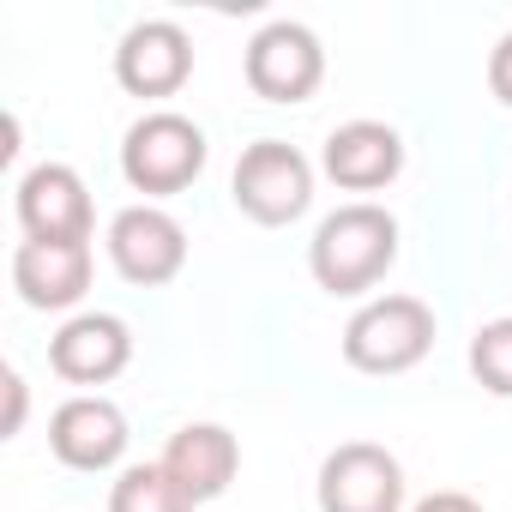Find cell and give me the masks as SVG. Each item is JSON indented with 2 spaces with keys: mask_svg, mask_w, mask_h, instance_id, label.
Masks as SVG:
<instances>
[{
  "mask_svg": "<svg viewBox=\"0 0 512 512\" xmlns=\"http://www.w3.org/2000/svg\"><path fill=\"white\" fill-rule=\"evenodd\" d=\"M488 91L512 109V31L494 43V55H488Z\"/></svg>",
  "mask_w": 512,
  "mask_h": 512,
  "instance_id": "obj_17",
  "label": "cell"
},
{
  "mask_svg": "<svg viewBox=\"0 0 512 512\" xmlns=\"http://www.w3.org/2000/svg\"><path fill=\"white\" fill-rule=\"evenodd\" d=\"M320 169H326L344 193L392 187L398 169H404V139H398V127H386V121H344V127L326 133Z\"/></svg>",
  "mask_w": 512,
  "mask_h": 512,
  "instance_id": "obj_13",
  "label": "cell"
},
{
  "mask_svg": "<svg viewBox=\"0 0 512 512\" xmlns=\"http://www.w3.org/2000/svg\"><path fill=\"white\" fill-rule=\"evenodd\" d=\"M470 374H476L482 392L512 398V314L476 326V338H470Z\"/></svg>",
  "mask_w": 512,
  "mask_h": 512,
  "instance_id": "obj_16",
  "label": "cell"
},
{
  "mask_svg": "<svg viewBox=\"0 0 512 512\" xmlns=\"http://www.w3.org/2000/svg\"><path fill=\"white\" fill-rule=\"evenodd\" d=\"M109 266L127 284H139V290L175 284L181 266H187V229L163 205L139 199V205H127V211L109 217Z\"/></svg>",
  "mask_w": 512,
  "mask_h": 512,
  "instance_id": "obj_6",
  "label": "cell"
},
{
  "mask_svg": "<svg viewBox=\"0 0 512 512\" xmlns=\"http://www.w3.org/2000/svg\"><path fill=\"white\" fill-rule=\"evenodd\" d=\"M13 290L37 314H67L91 290V241H19L13 247Z\"/></svg>",
  "mask_w": 512,
  "mask_h": 512,
  "instance_id": "obj_11",
  "label": "cell"
},
{
  "mask_svg": "<svg viewBox=\"0 0 512 512\" xmlns=\"http://www.w3.org/2000/svg\"><path fill=\"white\" fill-rule=\"evenodd\" d=\"M428 350H434V308L422 296H374L344 326V362L374 380L410 374Z\"/></svg>",
  "mask_w": 512,
  "mask_h": 512,
  "instance_id": "obj_2",
  "label": "cell"
},
{
  "mask_svg": "<svg viewBox=\"0 0 512 512\" xmlns=\"http://www.w3.org/2000/svg\"><path fill=\"white\" fill-rule=\"evenodd\" d=\"M109 512H193V500L163 464H121L109 488Z\"/></svg>",
  "mask_w": 512,
  "mask_h": 512,
  "instance_id": "obj_15",
  "label": "cell"
},
{
  "mask_svg": "<svg viewBox=\"0 0 512 512\" xmlns=\"http://www.w3.org/2000/svg\"><path fill=\"white\" fill-rule=\"evenodd\" d=\"M229 199H235L241 217H253L260 229H284V223H296L314 205V163L290 139H253L235 157Z\"/></svg>",
  "mask_w": 512,
  "mask_h": 512,
  "instance_id": "obj_4",
  "label": "cell"
},
{
  "mask_svg": "<svg viewBox=\"0 0 512 512\" xmlns=\"http://www.w3.org/2000/svg\"><path fill=\"white\" fill-rule=\"evenodd\" d=\"M205 157H211L205 127L187 121V115H175V109L139 115V121L127 127V139H121V175H127V187L145 193V199H169V193L193 187L199 169H205Z\"/></svg>",
  "mask_w": 512,
  "mask_h": 512,
  "instance_id": "obj_3",
  "label": "cell"
},
{
  "mask_svg": "<svg viewBox=\"0 0 512 512\" xmlns=\"http://www.w3.org/2000/svg\"><path fill=\"white\" fill-rule=\"evenodd\" d=\"M133 362V326L121 314H73L49 338V368L67 386H109Z\"/></svg>",
  "mask_w": 512,
  "mask_h": 512,
  "instance_id": "obj_12",
  "label": "cell"
},
{
  "mask_svg": "<svg viewBox=\"0 0 512 512\" xmlns=\"http://www.w3.org/2000/svg\"><path fill=\"white\" fill-rule=\"evenodd\" d=\"M115 79L133 97H175L193 79V37L175 19H139L115 43Z\"/></svg>",
  "mask_w": 512,
  "mask_h": 512,
  "instance_id": "obj_10",
  "label": "cell"
},
{
  "mask_svg": "<svg viewBox=\"0 0 512 512\" xmlns=\"http://www.w3.org/2000/svg\"><path fill=\"white\" fill-rule=\"evenodd\" d=\"M398 260V217L374 199L338 205L320 217L314 241H308V272L326 296H362L374 290Z\"/></svg>",
  "mask_w": 512,
  "mask_h": 512,
  "instance_id": "obj_1",
  "label": "cell"
},
{
  "mask_svg": "<svg viewBox=\"0 0 512 512\" xmlns=\"http://www.w3.org/2000/svg\"><path fill=\"white\" fill-rule=\"evenodd\" d=\"M320 512H404V464L374 440H344L320 458Z\"/></svg>",
  "mask_w": 512,
  "mask_h": 512,
  "instance_id": "obj_7",
  "label": "cell"
},
{
  "mask_svg": "<svg viewBox=\"0 0 512 512\" xmlns=\"http://www.w3.org/2000/svg\"><path fill=\"white\" fill-rule=\"evenodd\" d=\"M19 223H25V241H91L97 229V205H91V187L73 163H37L19 175Z\"/></svg>",
  "mask_w": 512,
  "mask_h": 512,
  "instance_id": "obj_8",
  "label": "cell"
},
{
  "mask_svg": "<svg viewBox=\"0 0 512 512\" xmlns=\"http://www.w3.org/2000/svg\"><path fill=\"white\" fill-rule=\"evenodd\" d=\"M241 67H247L253 97H266V103H308L320 91V79H326V49H320V37L308 25L272 19V25L253 31Z\"/></svg>",
  "mask_w": 512,
  "mask_h": 512,
  "instance_id": "obj_5",
  "label": "cell"
},
{
  "mask_svg": "<svg viewBox=\"0 0 512 512\" xmlns=\"http://www.w3.org/2000/svg\"><path fill=\"white\" fill-rule=\"evenodd\" d=\"M157 464L181 482V494H187L193 506H205V500L229 494V482H235V470H241V440H235L223 422H181V428L169 434V446H163Z\"/></svg>",
  "mask_w": 512,
  "mask_h": 512,
  "instance_id": "obj_14",
  "label": "cell"
},
{
  "mask_svg": "<svg viewBox=\"0 0 512 512\" xmlns=\"http://www.w3.org/2000/svg\"><path fill=\"white\" fill-rule=\"evenodd\" d=\"M25 410H31V386H25L19 368H7V422H0V434H7V440L25 428Z\"/></svg>",
  "mask_w": 512,
  "mask_h": 512,
  "instance_id": "obj_18",
  "label": "cell"
},
{
  "mask_svg": "<svg viewBox=\"0 0 512 512\" xmlns=\"http://www.w3.org/2000/svg\"><path fill=\"white\" fill-rule=\"evenodd\" d=\"M127 416L121 404H109L103 392H79L67 398L55 416H49V452L67 464V470H85V476H103L127 458Z\"/></svg>",
  "mask_w": 512,
  "mask_h": 512,
  "instance_id": "obj_9",
  "label": "cell"
},
{
  "mask_svg": "<svg viewBox=\"0 0 512 512\" xmlns=\"http://www.w3.org/2000/svg\"><path fill=\"white\" fill-rule=\"evenodd\" d=\"M410 512H482L470 494H458V488H440V494H422Z\"/></svg>",
  "mask_w": 512,
  "mask_h": 512,
  "instance_id": "obj_19",
  "label": "cell"
}]
</instances>
